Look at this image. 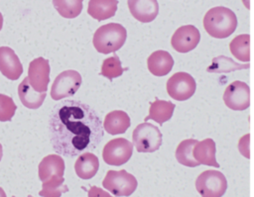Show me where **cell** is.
I'll use <instances>...</instances> for the list:
<instances>
[{
	"label": "cell",
	"instance_id": "1",
	"mask_svg": "<svg viewBox=\"0 0 254 197\" xmlns=\"http://www.w3.org/2000/svg\"><path fill=\"white\" fill-rule=\"evenodd\" d=\"M48 128L54 150L67 157L94 150L104 135L102 121L95 110L75 99L54 106Z\"/></svg>",
	"mask_w": 254,
	"mask_h": 197
},
{
	"label": "cell",
	"instance_id": "2",
	"mask_svg": "<svg viewBox=\"0 0 254 197\" xmlns=\"http://www.w3.org/2000/svg\"><path fill=\"white\" fill-rule=\"evenodd\" d=\"M64 161L61 154H49L45 156L38 168L39 178L43 182L41 196L58 197L68 190L64 178Z\"/></svg>",
	"mask_w": 254,
	"mask_h": 197
},
{
	"label": "cell",
	"instance_id": "3",
	"mask_svg": "<svg viewBox=\"0 0 254 197\" xmlns=\"http://www.w3.org/2000/svg\"><path fill=\"white\" fill-rule=\"evenodd\" d=\"M237 18L228 8L217 6L209 9L203 17V28L206 33L216 39H225L235 31Z\"/></svg>",
	"mask_w": 254,
	"mask_h": 197
},
{
	"label": "cell",
	"instance_id": "4",
	"mask_svg": "<svg viewBox=\"0 0 254 197\" xmlns=\"http://www.w3.org/2000/svg\"><path fill=\"white\" fill-rule=\"evenodd\" d=\"M127 38L126 29L117 23H109L99 27L93 35V46L100 53L115 52L124 45Z\"/></svg>",
	"mask_w": 254,
	"mask_h": 197
},
{
	"label": "cell",
	"instance_id": "5",
	"mask_svg": "<svg viewBox=\"0 0 254 197\" xmlns=\"http://www.w3.org/2000/svg\"><path fill=\"white\" fill-rule=\"evenodd\" d=\"M132 141L138 152H154L162 145V133L155 125L145 122L134 129Z\"/></svg>",
	"mask_w": 254,
	"mask_h": 197
},
{
	"label": "cell",
	"instance_id": "6",
	"mask_svg": "<svg viewBox=\"0 0 254 197\" xmlns=\"http://www.w3.org/2000/svg\"><path fill=\"white\" fill-rule=\"evenodd\" d=\"M102 185L115 196H129L137 188L138 182L134 175L125 169L107 171Z\"/></svg>",
	"mask_w": 254,
	"mask_h": 197
},
{
	"label": "cell",
	"instance_id": "7",
	"mask_svg": "<svg viewBox=\"0 0 254 197\" xmlns=\"http://www.w3.org/2000/svg\"><path fill=\"white\" fill-rule=\"evenodd\" d=\"M195 187L203 197H220L227 189V181L220 171L209 169L197 176Z\"/></svg>",
	"mask_w": 254,
	"mask_h": 197
},
{
	"label": "cell",
	"instance_id": "8",
	"mask_svg": "<svg viewBox=\"0 0 254 197\" xmlns=\"http://www.w3.org/2000/svg\"><path fill=\"white\" fill-rule=\"evenodd\" d=\"M82 82L78 71L67 69L61 72L54 80L51 88L52 99L58 101L63 98L72 96L78 90Z\"/></svg>",
	"mask_w": 254,
	"mask_h": 197
},
{
	"label": "cell",
	"instance_id": "9",
	"mask_svg": "<svg viewBox=\"0 0 254 197\" xmlns=\"http://www.w3.org/2000/svg\"><path fill=\"white\" fill-rule=\"evenodd\" d=\"M133 143L124 138L109 141L103 148L102 158L109 165L119 166L126 163L132 155Z\"/></svg>",
	"mask_w": 254,
	"mask_h": 197
},
{
	"label": "cell",
	"instance_id": "10",
	"mask_svg": "<svg viewBox=\"0 0 254 197\" xmlns=\"http://www.w3.org/2000/svg\"><path fill=\"white\" fill-rule=\"evenodd\" d=\"M166 87L171 98L178 101H185L194 94L196 83L190 74L181 71L173 74L168 79Z\"/></svg>",
	"mask_w": 254,
	"mask_h": 197
},
{
	"label": "cell",
	"instance_id": "11",
	"mask_svg": "<svg viewBox=\"0 0 254 197\" xmlns=\"http://www.w3.org/2000/svg\"><path fill=\"white\" fill-rule=\"evenodd\" d=\"M223 101L231 110L242 111L250 106V88L243 81H233L230 83L224 93Z\"/></svg>",
	"mask_w": 254,
	"mask_h": 197
},
{
	"label": "cell",
	"instance_id": "12",
	"mask_svg": "<svg viewBox=\"0 0 254 197\" xmlns=\"http://www.w3.org/2000/svg\"><path fill=\"white\" fill-rule=\"evenodd\" d=\"M200 40L199 31L192 25H185L176 30L171 44L178 52H189L196 48Z\"/></svg>",
	"mask_w": 254,
	"mask_h": 197
},
{
	"label": "cell",
	"instance_id": "13",
	"mask_svg": "<svg viewBox=\"0 0 254 197\" xmlns=\"http://www.w3.org/2000/svg\"><path fill=\"white\" fill-rule=\"evenodd\" d=\"M50 63L44 57H37L29 63L28 78L31 86L38 92H47L50 82Z\"/></svg>",
	"mask_w": 254,
	"mask_h": 197
},
{
	"label": "cell",
	"instance_id": "14",
	"mask_svg": "<svg viewBox=\"0 0 254 197\" xmlns=\"http://www.w3.org/2000/svg\"><path fill=\"white\" fill-rule=\"evenodd\" d=\"M0 71L10 80L18 79L23 73V65L11 48L0 47Z\"/></svg>",
	"mask_w": 254,
	"mask_h": 197
},
{
	"label": "cell",
	"instance_id": "15",
	"mask_svg": "<svg viewBox=\"0 0 254 197\" xmlns=\"http://www.w3.org/2000/svg\"><path fill=\"white\" fill-rule=\"evenodd\" d=\"M128 8L132 16L142 23L155 20L159 13L157 0H127Z\"/></svg>",
	"mask_w": 254,
	"mask_h": 197
},
{
	"label": "cell",
	"instance_id": "16",
	"mask_svg": "<svg viewBox=\"0 0 254 197\" xmlns=\"http://www.w3.org/2000/svg\"><path fill=\"white\" fill-rule=\"evenodd\" d=\"M147 65L149 71L155 76L167 75L174 66V58L167 50H156L152 52L148 59Z\"/></svg>",
	"mask_w": 254,
	"mask_h": 197
},
{
	"label": "cell",
	"instance_id": "17",
	"mask_svg": "<svg viewBox=\"0 0 254 197\" xmlns=\"http://www.w3.org/2000/svg\"><path fill=\"white\" fill-rule=\"evenodd\" d=\"M18 95L22 104L29 109H37L42 106L47 93L36 91L30 84L28 76L18 86Z\"/></svg>",
	"mask_w": 254,
	"mask_h": 197
},
{
	"label": "cell",
	"instance_id": "18",
	"mask_svg": "<svg viewBox=\"0 0 254 197\" xmlns=\"http://www.w3.org/2000/svg\"><path fill=\"white\" fill-rule=\"evenodd\" d=\"M192 154L199 164L219 167V164L215 158V143L210 138L200 142L197 141L193 147Z\"/></svg>",
	"mask_w": 254,
	"mask_h": 197
},
{
	"label": "cell",
	"instance_id": "19",
	"mask_svg": "<svg viewBox=\"0 0 254 197\" xmlns=\"http://www.w3.org/2000/svg\"><path fill=\"white\" fill-rule=\"evenodd\" d=\"M131 121L128 114L121 110L111 111L105 116L103 128L109 135L123 134L130 127Z\"/></svg>",
	"mask_w": 254,
	"mask_h": 197
},
{
	"label": "cell",
	"instance_id": "20",
	"mask_svg": "<svg viewBox=\"0 0 254 197\" xmlns=\"http://www.w3.org/2000/svg\"><path fill=\"white\" fill-rule=\"evenodd\" d=\"M99 168V160L95 154L85 151L79 154L74 163V170L76 175L81 179L92 178Z\"/></svg>",
	"mask_w": 254,
	"mask_h": 197
},
{
	"label": "cell",
	"instance_id": "21",
	"mask_svg": "<svg viewBox=\"0 0 254 197\" xmlns=\"http://www.w3.org/2000/svg\"><path fill=\"white\" fill-rule=\"evenodd\" d=\"M118 0H89L87 13L93 19L103 21L115 15Z\"/></svg>",
	"mask_w": 254,
	"mask_h": 197
},
{
	"label": "cell",
	"instance_id": "22",
	"mask_svg": "<svg viewBox=\"0 0 254 197\" xmlns=\"http://www.w3.org/2000/svg\"><path fill=\"white\" fill-rule=\"evenodd\" d=\"M175 104L171 101L156 99L151 103L149 109V115L144 119L145 122L148 120H153L157 122L159 125H163V123L169 121L174 113Z\"/></svg>",
	"mask_w": 254,
	"mask_h": 197
},
{
	"label": "cell",
	"instance_id": "23",
	"mask_svg": "<svg viewBox=\"0 0 254 197\" xmlns=\"http://www.w3.org/2000/svg\"><path fill=\"white\" fill-rule=\"evenodd\" d=\"M196 143V140L187 139L179 144L176 149V158L181 164L188 167H194L199 165V162L195 160L192 154V149Z\"/></svg>",
	"mask_w": 254,
	"mask_h": 197
},
{
	"label": "cell",
	"instance_id": "24",
	"mask_svg": "<svg viewBox=\"0 0 254 197\" xmlns=\"http://www.w3.org/2000/svg\"><path fill=\"white\" fill-rule=\"evenodd\" d=\"M229 49L238 60L248 62L250 60V35L242 34L236 36L230 42Z\"/></svg>",
	"mask_w": 254,
	"mask_h": 197
},
{
	"label": "cell",
	"instance_id": "25",
	"mask_svg": "<svg viewBox=\"0 0 254 197\" xmlns=\"http://www.w3.org/2000/svg\"><path fill=\"white\" fill-rule=\"evenodd\" d=\"M249 63L247 64H239L235 62L233 59L226 57L224 55H219L212 59L211 64L206 68L208 72H215V73H225L231 72L243 68H249Z\"/></svg>",
	"mask_w": 254,
	"mask_h": 197
},
{
	"label": "cell",
	"instance_id": "26",
	"mask_svg": "<svg viewBox=\"0 0 254 197\" xmlns=\"http://www.w3.org/2000/svg\"><path fill=\"white\" fill-rule=\"evenodd\" d=\"M82 2L83 0H53V5L62 17L73 19L81 13Z\"/></svg>",
	"mask_w": 254,
	"mask_h": 197
},
{
	"label": "cell",
	"instance_id": "27",
	"mask_svg": "<svg viewBox=\"0 0 254 197\" xmlns=\"http://www.w3.org/2000/svg\"><path fill=\"white\" fill-rule=\"evenodd\" d=\"M124 69L122 68L121 61L118 57V55H113L110 57H107L103 60L100 74L102 76L107 77L108 79H113L115 77L121 76Z\"/></svg>",
	"mask_w": 254,
	"mask_h": 197
},
{
	"label": "cell",
	"instance_id": "28",
	"mask_svg": "<svg viewBox=\"0 0 254 197\" xmlns=\"http://www.w3.org/2000/svg\"><path fill=\"white\" fill-rule=\"evenodd\" d=\"M17 110V106L14 103L13 99L5 94H0V121L8 122L11 121L15 112Z\"/></svg>",
	"mask_w": 254,
	"mask_h": 197
},
{
	"label": "cell",
	"instance_id": "29",
	"mask_svg": "<svg viewBox=\"0 0 254 197\" xmlns=\"http://www.w3.org/2000/svg\"><path fill=\"white\" fill-rule=\"evenodd\" d=\"M247 137V139L246 138H244V137H242L241 139H240V141H239V143H238V148H239V150H240V152L244 155V156H246L247 158H249V135H247L246 136Z\"/></svg>",
	"mask_w": 254,
	"mask_h": 197
},
{
	"label": "cell",
	"instance_id": "30",
	"mask_svg": "<svg viewBox=\"0 0 254 197\" xmlns=\"http://www.w3.org/2000/svg\"><path fill=\"white\" fill-rule=\"evenodd\" d=\"M2 27H3V16H2V14L0 12V31H1Z\"/></svg>",
	"mask_w": 254,
	"mask_h": 197
},
{
	"label": "cell",
	"instance_id": "31",
	"mask_svg": "<svg viewBox=\"0 0 254 197\" xmlns=\"http://www.w3.org/2000/svg\"><path fill=\"white\" fill-rule=\"evenodd\" d=\"M2 156H3V148H2V145L0 144V161L2 159Z\"/></svg>",
	"mask_w": 254,
	"mask_h": 197
},
{
	"label": "cell",
	"instance_id": "32",
	"mask_svg": "<svg viewBox=\"0 0 254 197\" xmlns=\"http://www.w3.org/2000/svg\"><path fill=\"white\" fill-rule=\"evenodd\" d=\"M0 196H5V193L3 192V190H2V188H0Z\"/></svg>",
	"mask_w": 254,
	"mask_h": 197
}]
</instances>
